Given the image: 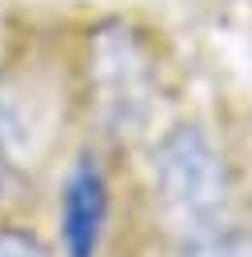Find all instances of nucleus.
Segmentation results:
<instances>
[{"label":"nucleus","instance_id":"nucleus-2","mask_svg":"<svg viewBox=\"0 0 252 257\" xmlns=\"http://www.w3.org/2000/svg\"><path fill=\"white\" fill-rule=\"evenodd\" d=\"M108 225V177L96 157H80L60 193V249L64 257H96Z\"/></svg>","mask_w":252,"mask_h":257},{"label":"nucleus","instance_id":"nucleus-1","mask_svg":"<svg viewBox=\"0 0 252 257\" xmlns=\"http://www.w3.org/2000/svg\"><path fill=\"white\" fill-rule=\"evenodd\" d=\"M156 193L184 249L228 229V173L212 141L196 128H176L156 149Z\"/></svg>","mask_w":252,"mask_h":257},{"label":"nucleus","instance_id":"nucleus-4","mask_svg":"<svg viewBox=\"0 0 252 257\" xmlns=\"http://www.w3.org/2000/svg\"><path fill=\"white\" fill-rule=\"evenodd\" d=\"M8 177H12V161L4 157V137H0V193H4V185H8Z\"/></svg>","mask_w":252,"mask_h":257},{"label":"nucleus","instance_id":"nucleus-3","mask_svg":"<svg viewBox=\"0 0 252 257\" xmlns=\"http://www.w3.org/2000/svg\"><path fill=\"white\" fill-rule=\"evenodd\" d=\"M184 257H252V233H236V229H220L216 237L184 249Z\"/></svg>","mask_w":252,"mask_h":257}]
</instances>
